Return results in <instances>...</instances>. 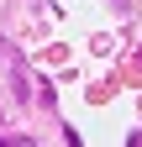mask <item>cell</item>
I'll return each instance as SVG.
<instances>
[{
  "instance_id": "1",
  "label": "cell",
  "mask_w": 142,
  "mask_h": 147,
  "mask_svg": "<svg viewBox=\"0 0 142 147\" xmlns=\"http://www.w3.org/2000/svg\"><path fill=\"white\" fill-rule=\"evenodd\" d=\"M0 74H5V84H11V100L26 105L32 100V74H26V58L16 53L11 37H0Z\"/></svg>"
}]
</instances>
